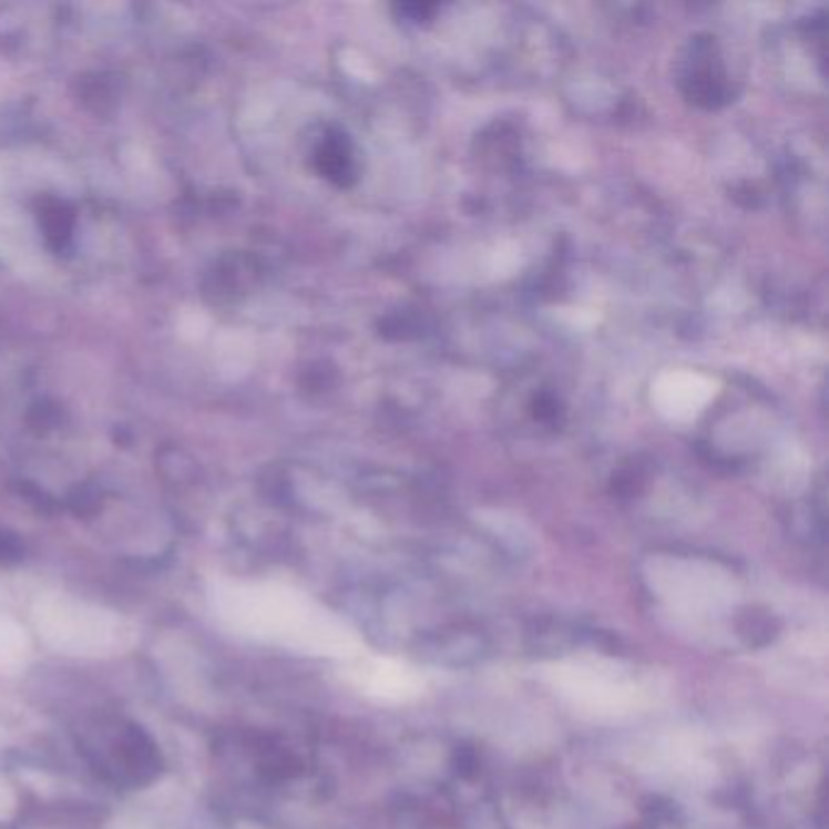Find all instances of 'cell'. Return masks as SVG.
I'll return each instance as SVG.
<instances>
[{"label": "cell", "instance_id": "obj_1", "mask_svg": "<svg viewBox=\"0 0 829 829\" xmlns=\"http://www.w3.org/2000/svg\"><path fill=\"white\" fill-rule=\"evenodd\" d=\"M317 161L326 178H331L341 185L348 183L350 175H354V163H350L346 140H326L324 146L319 149Z\"/></svg>", "mask_w": 829, "mask_h": 829}, {"label": "cell", "instance_id": "obj_2", "mask_svg": "<svg viewBox=\"0 0 829 829\" xmlns=\"http://www.w3.org/2000/svg\"><path fill=\"white\" fill-rule=\"evenodd\" d=\"M117 85L108 75H85L81 79V100L98 115H105L117 105Z\"/></svg>", "mask_w": 829, "mask_h": 829}, {"label": "cell", "instance_id": "obj_3", "mask_svg": "<svg viewBox=\"0 0 829 829\" xmlns=\"http://www.w3.org/2000/svg\"><path fill=\"white\" fill-rule=\"evenodd\" d=\"M40 222H42V229L49 238V244L61 246L71 234L73 215L64 203H57V199H47L42 212H40Z\"/></svg>", "mask_w": 829, "mask_h": 829}, {"label": "cell", "instance_id": "obj_4", "mask_svg": "<svg viewBox=\"0 0 829 829\" xmlns=\"http://www.w3.org/2000/svg\"><path fill=\"white\" fill-rule=\"evenodd\" d=\"M98 504H100V499H98V494L93 492L91 487H81L79 492H75L73 499H71V509L75 513H81V516H88V513H93L98 509Z\"/></svg>", "mask_w": 829, "mask_h": 829}, {"label": "cell", "instance_id": "obj_5", "mask_svg": "<svg viewBox=\"0 0 829 829\" xmlns=\"http://www.w3.org/2000/svg\"><path fill=\"white\" fill-rule=\"evenodd\" d=\"M22 557V543L20 540L12 535V533H6L0 531V562H18Z\"/></svg>", "mask_w": 829, "mask_h": 829}]
</instances>
